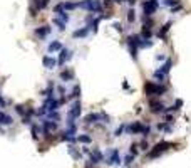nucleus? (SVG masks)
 Returning <instances> with one entry per match:
<instances>
[{"mask_svg": "<svg viewBox=\"0 0 191 168\" xmlns=\"http://www.w3.org/2000/svg\"><path fill=\"white\" fill-rule=\"evenodd\" d=\"M169 146H174V145H173V143H168V141H161V143H158V145H154V148L151 150L149 153H148V158H149V160H153V158L161 156V155H163Z\"/></svg>", "mask_w": 191, "mask_h": 168, "instance_id": "1", "label": "nucleus"}, {"mask_svg": "<svg viewBox=\"0 0 191 168\" xmlns=\"http://www.w3.org/2000/svg\"><path fill=\"white\" fill-rule=\"evenodd\" d=\"M144 93L148 96H161V94L166 93V86H159V84H154V82H146L144 84Z\"/></svg>", "mask_w": 191, "mask_h": 168, "instance_id": "2", "label": "nucleus"}, {"mask_svg": "<svg viewBox=\"0 0 191 168\" xmlns=\"http://www.w3.org/2000/svg\"><path fill=\"white\" fill-rule=\"evenodd\" d=\"M77 7L87 8L89 12H101L102 10V4L99 0H82V2L77 4Z\"/></svg>", "mask_w": 191, "mask_h": 168, "instance_id": "3", "label": "nucleus"}, {"mask_svg": "<svg viewBox=\"0 0 191 168\" xmlns=\"http://www.w3.org/2000/svg\"><path fill=\"white\" fill-rule=\"evenodd\" d=\"M139 35H129L128 37V47H129V52L132 56V59L137 57V44H139Z\"/></svg>", "mask_w": 191, "mask_h": 168, "instance_id": "4", "label": "nucleus"}, {"mask_svg": "<svg viewBox=\"0 0 191 168\" xmlns=\"http://www.w3.org/2000/svg\"><path fill=\"white\" fill-rule=\"evenodd\" d=\"M141 7H143L144 10V15H153V13L158 10V0H144L143 4H141Z\"/></svg>", "mask_w": 191, "mask_h": 168, "instance_id": "5", "label": "nucleus"}, {"mask_svg": "<svg viewBox=\"0 0 191 168\" xmlns=\"http://www.w3.org/2000/svg\"><path fill=\"white\" fill-rule=\"evenodd\" d=\"M143 128H144L143 123H141V121H136V123H132V124H129V126H126V133H129V134L143 133Z\"/></svg>", "mask_w": 191, "mask_h": 168, "instance_id": "6", "label": "nucleus"}, {"mask_svg": "<svg viewBox=\"0 0 191 168\" xmlns=\"http://www.w3.org/2000/svg\"><path fill=\"white\" fill-rule=\"evenodd\" d=\"M107 165H119L121 163V158H119V151L117 150H111L109 151V158H107Z\"/></svg>", "mask_w": 191, "mask_h": 168, "instance_id": "7", "label": "nucleus"}, {"mask_svg": "<svg viewBox=\"0 0 191 168\" xmlns=\"http://www.w3.org/2000/svg\"><path fill=\"white\" fill-rule=\"evenodd\" d=\"M79 116H81V103L75 101L72 104V108H70V111H69V118L74 119V118H79Z\"/></svg>", "mask_w": 191, "mask_h": 168, "instance_id": "8", "label": "nucleus"}, {"mask_svg": "<svg viewBox=\"0 0 191 168\" xmlns=\"http://www.w3.org/2000/svg\"><path fill=\"white\" fill-rule=\"evenodd\" d=\"M42 128H44V134L49 136L52 131L57 129V123H55V121H44V126H42Z\"/></svg>", "mask_w": 191, "mask_h": 168, "instance_id": "9", "label": "nucleus"}, {"mask_svg": "<svg viewBox=\"0 0 191 168\" xmlns=\"http://www.w3.org/2000/svg\"><path fill=\"white\" fill-rule=\"evenodd\" d=\"M149 108H151V113H161V111H164V104L163 103H159V101H149Z\"/></svg>", "mask_w": 191, "mask_h": 168, "instance_id": "10", "label": "nucleus"}, {"mask_svg": "<svg viewBox=\"0 0 191 168\" xmlns=\"http://www.w3.org/2000/svg\"><path fill=\"white\" fill-rule=\"evenodd\" d=\"M102 118V114H99V113H91V114H87L86 118H84V123L86 124H92L94 121H99Z\"/></svg>", "mask_w": 191, "mask_h": 168, "instance_id": "11", "label": "nucleus"}, {"mask_svg": "<svg viewBox=\"0 0 191 168\" xmlns=\"http://www.w3.org/2000/svg\"><path fill=\"white\" fill-rule=\"evenodd\" d=\"M59 54H61V56H59V59H57V64H61V66H62V64H64L67 59H70V51H67V49H62Z\"/></svg>", "mask_w": 191, "mask_h": 168, "instance_id": "12", "label": "nucleus"}, {"mask_svg": "<svg viewBox=\"0 0 191 168\" xmlns=\"http://www.w3.org/2000/svg\"><path fill=\"white\" fill-rule=\"evenodd\" d=\"M49 32H50V27L49 25H42V27H39V29H35V35L40 37V39H44Z\"/></svg>", "mask_w": 191, "mask_h": 168, "instance_id": "13", "label": "nucleus"}, {"mask_svg": "<svg viewBox=\"0 0 191 168\" xmlns=\"http://www.w3.org/2000/svg\"><path fill=\"white\" fill-rule=\"evenodd\" d=\"M42 64L47 67V69H54L55 64H57V60H55L54 57H49V56H45V57L42 59Z\"/></svg>", "mask_w": 191, "mask_h": 168, "instance_id": "14", "label": "nucleus"}, {"mask_svg": "<svg viewBox=\"0 0 191 168\" xmlns=\"http://www.w3.org/2000/svg\"><path fill=\"white\" fill-rule=\"evenodd\" d=\"M61 79L62 81H72L74 79V71L72 69H66L61 72Z\"/></svg>", "mask_w": 191, "mask_h": 168, "instance_id": "15", "label": "nucleus"}, {"mask_svg": "<svg viewBox=\"0 0 191 168\" xmlns=\"http://www.w3.org/2000/svg\"><path fill=\"white\" fill-rule=\"evenodd\" d=\"M171 66H173V60H171V59H168V60H166V62H164V64H163V66H161V69H159L158 72H161V74H163V76H166V74L169 72Z\"/></svg>", "mask_w": 191, "mask_h": 168, "instance_id": "16", "label": "nucleus"}, {"mask_svg": "<svg viewBox=\"0 0 191 168\" xmlns=\"http://www.w3.org/2000/svg\"><path fill=\"white\" fill-rule=\"evenodd\" d=\"M0 123H2V124L10 126V124L14 123V119H12V116H8L7 113H0Z\"/></svg>", "mask_w": 191, "mask_h": 168, "instance_id": "17", "label": "nucleus"}, {"mask_svg": "<svg viewBox=\"0 0 191 168\" xmlns=\"http://www.w3.org/2000/svg\"><path fill=\"white\" fill-rule=\"evenodd\" d=\"M55 51H59V52L62 51V44H61V40H55V42H52V44L49 46V52H55Z\"/></svg>", "mask_w": 191, "mask_h": 168, "instance_id": "18", "label": "nucleus"}, {"mask_svg": "<svg viewBox=\"0 0 191 168\" xmlns=\"http://www.w3.org/2000/svg\"><path fill=\"white\" fill-rule=\"evenodd\" d=\"M169 27H171V22H168V24H164V25L161 27V30L158 32V37H161V39H163V37H164V34H166L168 30H169Z\"/></svg>", "mask_w": 191, "mask_h": 168, "instance_id": "19", "label": "nucleus"}, {"mask_svg": "<svg viewBox=\"0 0 191 168\" xmlns=\"http://www.w3.org/2000/svg\"><path fill=\"white\" fill-rule=\"evenodd\" d=\"M87 32H89V27H84L81 30H75L72 35H74V37H84V35H87Z\"/></svg>", "mask_w": 191, "mask_h": 168, "instance_id": "20", "label": "nucleus"}, {"mask_svg": "<svg viewBox=\"0 0 191 168\" xmlns=\"http://www.w3.org/2000/svg\"><path fill=\"white\" fill-rule=\"evenodd\" d=\"M77 140L81 141V143H87V145L91 143V141H92V140H91V136H89V134H81V136H79Z\"/></svg>", "mask_w": 191, "mask_h": 168, "instance_id": "21", "label": "nucleus"}, {"mask_svg": "<svg viewBox=\"0 0 191 168\" xmlns=\"http://www.w3.org/2000/svg\"><path fill=\"white\" fill-rule=\"evenodd\" d=\"M134 20H136V15H134V10L131 8L129 12H128V22H129V24H132Z\"/></svg>", "mask_w": 191, "mask_h": 168, "instance_id": "22", "label": "nucleus"}, {"mask_svg": "<svg viewBox=\"0 0 191 168\" xmlns=\"http://www.w3.org/2000/svg\"><path fill=\"white\" fill-rule=\"evenodd\" d=\"M137 153H139V148H137V145H136V143H132V145H131V153H129V155L136 156Z\"/></svg>", "mask_w": 191, "mask_h": 168, "instance_id": "23", "label": "nucleus"}, {"mask_svg": "<svg viewBox=\"0 0 191 168\" xmlns=\"http://www.w3.org/2000/svg\"><path fill=\"white\" fill-rule=\"evenodd\" d=\"M54 24H55L57 27H59L61 30H66V22H61L59 19H54Z\"/></svg>", "mask_w": 191, "mask_h": 168, "instance_id": "24", "label": "nucleus"}, {"mask_svg": "<svg viewBox=\"0 0 191 168\" xmlns=\"http://www.w3.org/2000/svg\"><path fill=\"white\" fill-rule=\"evenodd\" d=\"M132 160H134V156H132V155H126V158H124V165H126V167H129L131 163H132Z\"/></svg>", "mask_w": 191, "mask_h": 168, "instance_id": "25", "label": "nucleus"}, {"mask_svg": "<svg viewBox=\"0 0 191 168\" xmlns=\"http://www.w3.org/2000/svg\"><path fill=\"white\" fill-rule=\"evenodd\" d=\"M79 96H81V87L75 86L74 89H72V96H70V98H79Z\"/></svg>", "mask_w": 191, "mask_h": 168, "instance_id": "26", "label": "nucleus"}, {"mask_svg": "<svg viewBox=\"0 0 191 168\" xmlns=\"http://www.w3.org/2000/svg\"><path fill=\"white\" fill-rule=\"evenodd\" d=\"M15 111L19 114H22V116H25V106H20V104H17L15 106Z\"/></svg>", "mask_w": 191, "mask_h": 168, "instance_id": "27", "label": "nucleus"}, {"mask_svg": "<svg viewBox=\"0 0 191 168\" xmlns=\"http://www.w3.org/2000/svg\"><path fill=\"white\" fill-rule=\"evenodd\" d=\"M32 138H34V140H39V128L35 126H32Z\"/></svg>", "mask_w": 191, "mask_h": 168, "instance_id": "28", "label": "nucleus"}, {"mask_svg": "<svg viewBox=\"0 0 191 168\" xmlns=\"http://www.w3.org/2000/svg\"><path fill=\"white\" fill-rule=\"evenodd\" d=\"M176 4H179V0H164V5L166 7H173V5H176Z\"/></svg>", "mask_w": 191, "mask_h": 168, "instance_id": "29", "label": "nucleus"}, {"mask_svg": "<svg viewBox=\"0 0 191 168\" xmlns=\"http://www.w3.org/2000/svg\"><path fill=\"white\" fill-rule=\"evenodd\" d=\"M141 35H143V37H146V39H149V37H151V30H149V29H143Z\"/></svg>", "mask_w": 191, "mask_h": 168, "instance_id": "30", "label": "nucleus"}, {"mask_svg": "<svg viewBox=\"0 0 191 168\" xmlns=\"http://www.w3.org/2000/svg\"><path fill=\"white\" fill-rule=\"evenodd\" d=\"M62 10H64V4H57V5L54 7V12H55V13L62 12Z\"/></svg>", "mask_w": 191, "mask_h": 168, "instance_id": "31", "label": "nucleus"}, {"mask_svg": "<svg viewBox=\"0 0 191 168\" xmlns=\"http://www.w3.org/2000/svg\"><path fill=\"white\" fill-rule=\"evenodd\" d=\"M137 146H139V150H141V151H146V150H148V143H146V141H141Z\"/></svg>", "mask_w": 191, "mask_h": 168, "instance_id": "32", "label": "nucleus"}, {"mask_svg": "<svg viewBox=\"0 0 191 168\" xmlns=\"http://www.w3.org/2000/svg\"><path fill=\"white\" fill-rule=\"evenodd\" d=\"M112 27H114V29H116L117 32H123V25H121V24H119V22H114V24H112Z\"/></svg>", "mask_w": 191, "mask_h": 168, "instance_id": "33", "label": "nucleus"}, {"mask_svg": "<svg viewBox=\"0 0 191 168\" xmlns=\"http://www.w3.org/2000/svg\"><path fill=\"white\" fill-rule=\"evenodd\" d=\"M181 8H183V7H181V5H179V4H178V5L171 7V12H178V10H181Z\"/></svg>", "mask_w": 191, "mask_h": 168, "instance_id": "34", "label": "nucleus"}, {"mask_svg": "<svg viewBox=\"0 0 191 168\" xmlns=\"http://www.w3.org/2000/svg\"><path fill=\"white\" fill-rule=\"evenodd\" d=\"M69 151H70V155H72V156H75V158H81V155L77 153V151H75V150H72V148H70V150H69Z\"/></svg>", "mask_w": 191, "mask_h": 168, "instance_id": "35", "label": "nucleus"}, {"mask_svg": "<svg viewBox=\"0 0 191 168\" xmlns=\"http://www.w3.org/2000/svg\"><path fill=\"white\" fill-rule=\"evenodd\" d=\"M47 116H49V118H52V119H57V118H59V114H57V113H49Z\"/></svg>", "mask_w": 191, "mask_h": 168, "instance_id": "36", "label": "nucleus"}, {"mask_svg": "<svg viewBox=\"0 0 191 168\" xmlns=\"http://www.w3.org/2000/svg\"><path fill=\"white\" fill-rule=\"evenodd\" d=\"M111 4H112V0H104V5L106 7H111Z\"/></svg>", "mask_w": 191, "mask_h": 168, "instance_id": "37", "label": "nucleus"}, {"mask_svg": "<svg viewBox=\"0 0 191 168\" xmlns=\"http://www.w3.org/2000/svg\"><path fill=\"white\" fill-rule=\"evenodd\" d=\"M57 91H59V94H61V96L66 93V91H64V87H57Z\"/></svg>", "mask_w": 191, "mask_h": 168, "instance_id": "38", "label": "nucleus"}, {"mask_svg": "<svg viewBox=\"0 0 191 168\" xmlns=\"http://www.w3.org/2000/svg\"><path fill=\"white\" fill-rule=\"evenodd\" d=\"M3 104H5V101H3L2 98H0V106H3Z\"/></svg>", "mask_w": 191, "mask_h": 168, "instance_id": "39", "label": "nucleus"}, {"mask_svg": "<svg viewBox=\"0 0 191 168\" xmlns=\"http://www.w3.org/2000/svg\"><path fill=\"white\" fill-rule=\"evenodd\" d=\"M114 2H116V4H123L124 0H114Z\"/></svg>", "mask_w": 191, "mask_h": 168, "instance_id": "40", "label": "nucleus"}]
</instances>
